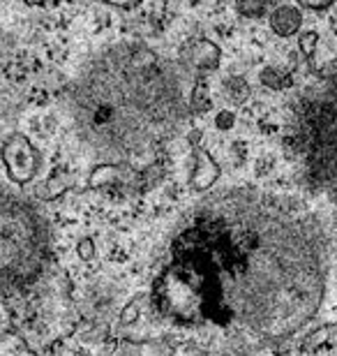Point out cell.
<instances>
[{
	"mask_svg": "<svg viewBox=\"0 0 337 356\" xmlns=\"http://www.w3.org/2000/svg\"><path fill=\"white\" fill-rule=\"evenodd\" d=\"M328 243L305 206L256 188H224L185 211L155 259L150 315L213 352L282 343L317 317Z\"/></svg>",
	"mask_w": 337,
	"mask_h": 356,
	"instance_id": "obj_1",
	"label": "cell"
},
{
	"mask_svg": "<svg viewBox=\"0 0 337 356\" xmlns=\"http://www.w3.org/2000/svg\"><path fill=\"white\" fill-rule=\"evenodd\" d=\"M185 118L178 74L141 42L109 49L76 86V130L99 158L97 165L146 169Z\"/></svg>",
	"mask_w": 337,
	"mask_h": 356,
	"instance_id": "obj_2",
	"label": "cell"
},
{
	"mask_svg": "<svg viewBox=\"0 0 337 356\" xmlns=\"http://www.w3.org/2000/svg\"><path fill=\"white\" fill-rule=\"evenodd\" d=\"M284 148L300 183L337 192V74L312 83L293 99Z\"/></svg>",
	"mask_w": 337,
	"mask_h": 356,
	"instance_id": "obj_3",
	"label": "cell"
},
{
	"mask_svg": "<svg viewBox=\"0 0 337 356\" xmlns=\"http://www.w3.org/2000/svg\"><path fill=\"white\" fill-rule=\"evenodd\" d=\"M0 160L5 165L7 178L17 185H28L40 172V151L21 132H14L3 141Z\"/></svg>",
	"mask_w": 337,
	"mask_h": 356,
	"instance_id": "obj_4",
	"label": "cell"
},
{
	"mask_svg": "<svg viewBox=\"0 0 337 356\" xmlns=\"http://www.w3.org/2000/svg\"><path fill=\"white\" fill-rule=\"evenodd\" d=\"M192 146V158H195V169H192V190L206 192L220 178V165L211 158V153L202 148V130H192L188 134Z\"/></svg>",
	"mask_w": 337,
	"mask_h": 356,
	"instance_id": "obj_5",
	"label": "cell"
},
{
	"mask_svg": "<svg viewBox=\"0 0 337 356\" xmlns=\"http://www.w3.org/2000/svg\"><path fill=\"white\" fill-rule=\"evenodd\" d=\"M303 28V12L291 5H279L270 14V31L279 38H293Z\"/></svg>",
	"mask_w": 337,
	"mask_h": 356,
	"instance_id": "obj_6",
	"label": "cell"
},
{
	"mask_svg": "<svg viewBox=\"0 0 337 356\" xmlns=\"http://www.w3.org/2000/svg\"><path fill=\"white\" fill-rule=\"evenodd\" d=\"M220 58H222V51L215 42L199 40V42H195V47L190 49L188 63L192 67H197L199 72H213V70H217Z\"/></svg>",
	"mask_w": 337,
	"mask_h": 356,
	"instance_id": "obj_7",
	"label": "cell"
},
{
	"mask_svg": "<svg viewBox=\"0 0 337 356\" xmlns=\"http://www.w3.org/2000/svg\"><path fill=\"white\" fill-rule=\"evenodd\" d=\"M132 172L123 165H109V162H102V165H95L88 176V188H102V185L116 183L120 178H127Z\"/></svg>",
	"mask_w": 337,
	"mask_h": 356,
	"instance_id": "obj_8",
	"label": "cell"
},
{
	"mask_svg": "<svg viewBox=\"0 0 337 356\" xmlns=\"http://www.w3.org/2000/svg\"><path fill=\"white\" fill-rule=\"evenodd\" d=\"M259 81H261V86H266L270 90H284L293 86V76L277 67H263L259 72Z\"/></svg>",
	"mask_w": 337,
	"mask_h": 356,
	"instance_id": "obj_9",
	"label": "cell"
},
{
	"mask_svg": "<svg viewBox=\"0 0 337 356\" xmlns=\"http://www.w3.org/2000/svg\"><path fill=\"white\" fill-rule=\"evenodd\" d=\"M123 356H174V347L160 343H127L123 347Z\"/></svg>",
	"mask_w": 337,
	"mask_h": 356,
	"instance_id": "obj_10",
	"label": "cell"
},
{
	"mask_svg": "<svg viewBox=\"0 0 337 356\" xmlns=\"http://www.w3.org/2000/svg\"><path fill=\"white\" fill-rule=\"evenodd\" d=\"M190 106H192V111H197V113H204V111H208L213 106L211 90H208V83H206L204 76H199V79L195 81V86H192Z\"/></svg>",
	"mask_w": 337,
	"mask_h": 356,
	"instance_id": "obj_11",
	"label": "cell"
},
{
	"mask_svg": "<svg viewBox=\"0 0 337 356\" xmlns=\"http://www.w3.org/2000/svg\"><path fill=\"white\" fill-rule=\"evenodd\" d=\"M69 188H72L69 178H65V176H51L40 188V195H42V199H56V197H60L63 192H67Z\"/></svg>",
	"mask_w": 337,
	"mask_h": 356,
	"instance_id": "obj_12",
	"label": "cell"
},
{
	"mask_svg": "<svg viewBox=\"0 0 337 356\" xmlns=\"http://www.w3.org/2000/svg\"><path fill=\"white\" fill-rule=\"evenodd\" d=\"M236 10L247 19H259L266 12V0H238Z\"/></svg>",
	"mask_w": 337,
	"mask_h": 356,
	"instance_id": "obj_13",
	"label": "cell"
},
{
	"mask_svg": "<svg viewBox=\"0 0 337 356\" xmlns=\"http://www.w3.org/2000/svg\"><path fill=\"white\" fill-rule=\"evenodd\" d=\"M317 44H319V33L317 31H307V33H303L298 38V47H300V51H303V56L307 60L312 63V58H314V49H317Z\"/></svg>",
	"mask_w": 337,
	"mask_h": 356,
	"instance_id": "obj_14",
	"label": "cell"
},
{
	"mask_svg": "<svg viewBox=\"0 0 337 356\" xmlns=\"http://www.w3.org/2000/svg\"><path fill=\"white\" fill-rule=\"evenodd\" d=\"M146 301V294H141V296H136L134 301H130V305L123 310V315H120V322L123 324H130L134 322L136 317H139V312H141V303Z\"/></svg>",
	"mask_w": 337,
	"mask_h": 356,
	"instance_id": "obj_15",
	"label": "cell"
},
{
	"mask_svg": "<svg viewBox=\"0 0 337 356\" xmlns=\"http://www.w3.org/2000/svg\"><path fill=\"white\" fill-rule=\"evenodd\" d=\"M215 125H217V130H231L236 125V113L229 109H222L217 116H215Z\"/></svg>",
	"mask_w": 337,
	"mask_h": 356,
	"instance_id": "obj_16",
	"label": "cell"
},
{
	"mask_svg": "<svg viewBox=\"0 0 337 356\" xmlns=\"http://www.w3.org/2000/svg\"><path fill=\"white\" fill-rule=\"evenodd\" d=\"M298 5H303L305 10H314V12H324V10H328L335 0H296Z\"/></svg>",
	"mask_w": 337,
	"mask_h": 356,
	"instance_id": "obj_17",
	"label": "cell"
},
{
	"mask_svg": "<svg viewBox=\"0 0 337 356\" xmlns=\"http://www.w3.org/2000/svg\"><path fill=\"white\" fill-rule=\"evenodd\" d=\"M76 252L81 259H92V254H95V243H92L90 238H81L76 245Z\"/></svg>",
	"mask_w": 337,
	"mask_h": 356,
	"instance_id": "obj_18",
	"label": "cell"
},
{
	"mask_svg": "<svg viewBox=\"0 0 337 356\" xmlns=\"http://www.w3.org/2000/svg\"><path fill=\"white\" fill-rule=\"evenodd\" d=\"M102 3H106V5H116V7H132V5L139 3V0H102Z\"/></svg>",
	"mask_w": 337,
	"mask_h": 356,
	"instance_id": "obj_19",
	"label": "cell"
},
{
	"mask_svg": "<svg viewBox=\"0 0 337 356\" xmlns=\"http://www.w3.org/2000/svg\"><path fill=\"white\" fill-rule=\"evenodd\" d=\"M28 5H49V3H60V0H26Z\"/></svg>",
	"mask_w": 337,
	"mask_h": 356,
	"instance_id": "obj_20",
	"label": "cell"
}]
</instances>
